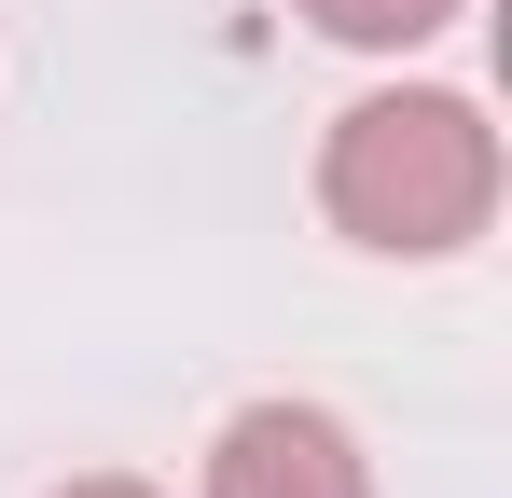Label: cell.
<instances>
[{
  "label": "cell",
  "mask_w": 512,
  "mask_h": 498,
  "mask_svg": "<svg viewBox=\"0 0 512 498\" xmlns=\"http://www.w3.org/2000/svg\"><path fill=\"white\" fill-rule=\"evenodd\" d=\"M319 42H346V56H416V42H443L471 0H291Z\"/></svg>",
  "instance_id": "cell-3"
},
{
  "label": "cell",
  "mask_w": 512,
  "mask_h": 498,
  "mask_svg": "<svg viewBox=\"0 0 512 498\" xmlns=\"http://www.w3.org/2000/svg\"><path fill=\"white\" fill-rule=\"evenodd\" d=\"M56 498H167V485H139V471H70Z\"/></svg>",
  "instance_id": "cell-4"
},
{
  "label": "cell",
  "mask_w": 512,
  "mask_h": 498,
  "mask_svg": "<svg viewBox=\"0 0 512 498\" xmlns=\"http://www.w3.org/2000/svg\"><path fill=\"white\" fill-rule=\"evenodd\" d=\"M194 498H374V457H360V429L333 402H291V388H263L208 429V471Z\"/></svg>",
  "instance_id": "cell-2"
},
{
  "label": "cell",
  "mask_w": 512,
  "mask_h": 498,
  "mask_svg": "<svg viewBox=\"0 0 512 498\" xmlns=\"http://www.w3.org/2000/svg\"><path fill=\"white\" fill-rule=\"evenodd\" d=\"M319 222L374 263H457L499 222V125L471 83H374L319 125Z\"/></svg>",
  "instance_id": "cell-1"
}]
</instances>
